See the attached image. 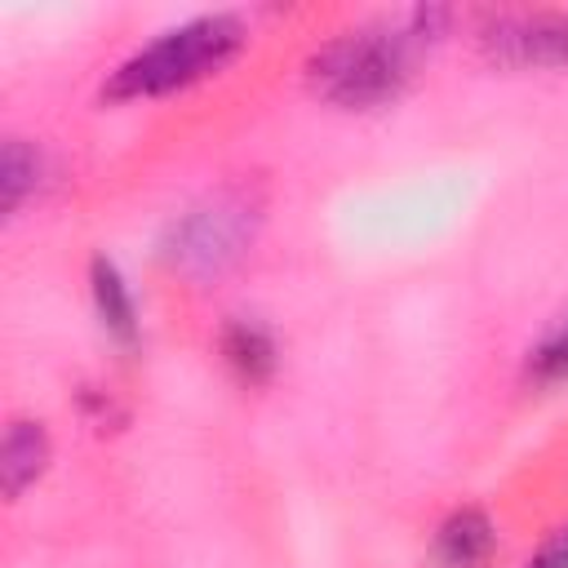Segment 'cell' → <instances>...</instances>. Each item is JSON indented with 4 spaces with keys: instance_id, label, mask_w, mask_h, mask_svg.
<instances>
[{
    "instance_id": "5b68a950",
    "label": "cell",
    "mask_w": 568,
    "mask_h": 568,
    "mask_svg": "<svg viewBox=\"0 0 568 568\" xmlns=\"http://www.w3.org/2000/svg\"><path fill=\"white\" fill-rule=\"evenodd\" d=\"M493 519L479 506L453 510L435 532V559L444 568H484L493 555Z\"/></svg>"
},
{
    "instance_id": "8fae6325",
    "label": "cell",
    "mask_w": 568,
    "mask_h": 568,
    "mask_svg": "<svg viewBox=\"0 0 568 568\" xmlns=\"http://www.w3.org/2000/svg\"><path fill=\"white\" fill-rule=\"evenodd\" d=\"M524 568H568V528H559L555 537H546L541 550Z\"/></svg>"
},
{
    "instance_id": "7a4b0ae2",
    "label": "cell",
    "mask_w": 568,
    "mask_h": 568,
    "mask_svg": "<svg viewBox=\"0 0 568 568\" xmlns=\"http://www.w3.org/2000/svg\"><path fill=\"white\" fill-rule=\"evenodd\" d=\"M244 49V22L235 13H204L195 22H182L124 58L111 80L102 84L106 102H138V98H164L173 89H186L213 71H222Z\"/></svg>"
},
{
    "instance_id": "8992f818",
    "label": "cell",
    "mask_w": 568,
    "mask_h": 568,
    "mask_svg": "<svg viewBox=\"0 0 568 568\" xmlns=\"http://www.w3.org/2000/svg\"><path fill=\"white\" fill-rule=\"evenodd\" d=\"M49 466V435L40 422H9L4 444H0V479H4V497H22Z\"/></svg>"
},
{
    "instance_id": "52a82bcc",
    "label": "cell",
    "mask_w": 568,
    "mask_h": 568,
    "mask_svg": "<svg viewBox=\"0 0 568 568\" xmlns=\"http://www.w3.org/2000/svg\"><path fill=\"white\" fill-rule=\"evenodd\" d=\"M217 346H222V359L235 368V377L248 382V386H257V382H266L275 373V342L253 320H231L222 328V342Z\"/></svg>"
},
{
    "instance_id": "3957f363",
    "label": "cell",
    "mask_w": 568,
    "mask_h": 568,
    "mask_svg": "<svg viewBox=\"0 0 568 568\" xmlns=\"http://www.w3.org/2000/svg\"><path fill=\"white\" fill-rule=\"evenodd\" d=\"M253 231V204L244 195H217L204 209H191L169 240V257L186 271H222Z\"/></svg>"
},
{
    "instance_id": "277c9868",
    "label": "cell",
    "mask_w": 568,
    "mask_h": 568,
    "mask_svg": "<svg viewBox=\"0 0 568 568\" xmlns=\"http://www.w3.org/2000/svg\"><path fill=\"white\" fill-rule=\"evenodd\" d=\"M479 49L497 67H568V9L497 13L484 22Z\"/></svg>"
},
{
    "instance_id": "6da1fadb",
    "label": "cell",
    "mask_w": 568,
    "mask_h": 568,
    "mask_svg": "<svg viewBox=\"0 0 568 568\" xmlns=\"http://www.w3.org/2000/svg\"><path fill=\"white\" fill-rule=\"evenodd\" d=\"M422 40L404 27H359L328 44H320L306 62V84L342 106V111H373L404 93L413 71V49Z\"/></svg>"
},
{
    "instance_id": "ba28073f",
    "label": "cell",
    "mask_w": 568,
    "mask_h": 568,
    "mask_svg": "<svg viewBox=\"0 0 568 568\" xmlns=\"http://www.w3.org/2000/svg\"><path fill=\"white\" fill-rule=\"evenodd\" d=\"M89 284H93V306H98L106 333H115L120 342H133V337H138V311H133L129 284L120 280L115 262L93 257V266H89Z\"/></svg>"
},
{
    "instance_id": "30bf717a",
    "label": "cell",
    "mask_w": 568,
    "mask_h": 568,
    "mask_svg": "<svg viewBox=\"0 0 568 568\" xmlns=\"http://www.w3.org/2000/svg\"><path fill=\"white\" fill-rule=\"evenodd\" d=\"M528 377H537V382H568V315L532 346Z\"/></svg>"
},
{
    "instance_id": "9c48e42d",
    "label": "cell",
    "mask_w": 568,
    "mask_h": 568,
    "mask_svg": "<svg viewBox=\"0 0 568 568\" xmlns=\"http://www.w3.org/2000/svg\"><path fill=\"white\" fill-rule=\"evenodd\" d=\"M36 178H40V155L22 138H9L4 155H0V209L13 213L27 200V191L36 186Z\"/></svg>"
}]
</instances>
